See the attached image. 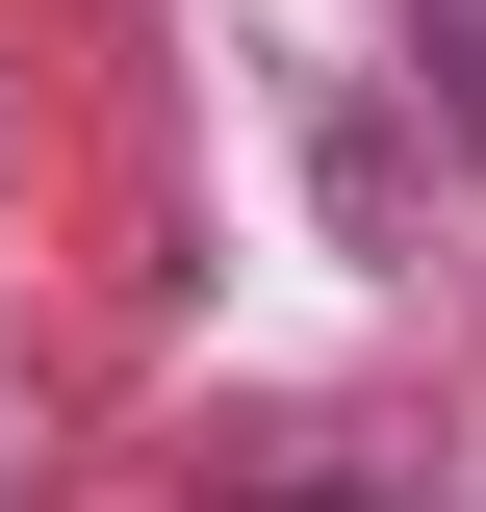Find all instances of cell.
Listing matches in <instances>:
<instances>
[{
	"mask_svg": "<svg viewBox=\"0 0 486 512\" xmlns=\"http://www.w3.org/2000/svg\"><path fill=\"white\" fill-rule=\"evenodd\" d=\"M435 52H461V103H486V0H435Z\"/></svg>",
	"mask_w": 486,
	"mask_h": 512,
	"instance_id": "6da1fadb",
	"label": "cell"
},
{
	"mask_svg": "<svg viewBox=\"0 0 486 512\" xmlns=\"http://www.w3.org/2000/svg\"><path fill=\"white\" fill-rule=\"evenodd\" d=\"M282 512H307V487H282Z\"/></svg>",
	"mask_w": 486,
	"mask_h": 512,
	"instance_id": "7a4b0ae2",
	"label": "cell"
}]
</instances>
